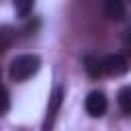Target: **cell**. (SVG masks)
<instances>
[{
    "instance_id": "6da1fadb",
    "label": "cell",
    "mask_w": 131,
    "mask_h": 131,
    "mask_svg": "<svg viewBox=\"0 0 131 131\" xmlns=\"http://www.w3.org/2000/svg\"><path fill=\"white\" fill-rule=\"evenodd\" d=\"M41 68V57L33 55V53H25V55H16L10 61L8 74L14 82H25L29 78H33Z\"/></svg>"
},
{
    "instance_id": "7a4b0ae2",
    "label": "cell",
    "mask_w": 131,
    "mask_h": 131,
    "mask_svg": "<svg viewBox=\"0 0 131 131\" xmlns=\"http://www.w3.org/2000/svg\"><path fill=\"white\" fill-rule=\"evenodd\" d=\"M127 72H129V61L125 55L108 53L102 57V74H106L111 78H119V76H125Z\"/></svg>"
},
{
    "instance_id": "3957f363",
    "label": "cell",
    "mask_w": 131,
    "mask_h": 131,
    "mask_svg": "<svg viewBox=\"0 0 131 131\" xmlns=\"http://www.w3.org/2000/svg\"><path fill=\"white\" fill-rule=\"evenodd\" d=\"M84 106H86V113H88L90 117H102V115L106 113V106H108L106 94H104L102 90H92V92H88V96H86V100H84Z\"/></svg>"
},
{
    "instance_id": "277c9868",
    "label": "cell",
    "mask_w": 131,
    "mask_h": 131,
    "mask_svg": "<svg viewBox=\"0 0 131 131\" xmlns=\"http://www.w3.org/2000/svg\"><path fill=\"white\" fill-rule=\"evenodd\" d=\"M61 100H63V88L61 86H55L51 96H49V104H47V119L43 123V129H51L53 127V121H55V115L61 106Z\"/></svg>"
},
{
    "instance_id": "5b68a950",
    "label": "cell",
    "mask_w": 131,
    "mask_h": 131,
    "mask_svg": "<svg viewBox=\"0 0 131 131\" xmlns=\"http://www.w3.org/2000/svg\"><path fill=\"white\" fill-rule=\"evenodd\" d=\"M102 6H104V14L111 20H123L127 16V8L123 0H102Z\"/></svg>"
},
{
    "instance_id": "8992f818",
    "label": "cell",
    "mask_w": 131,
    "mask_h": 131,
    "mask_svg": "<svg viewBox=\"0 0 131 131\" xmlns=\"http://www.w3.org/2000/svg\"><path fill=\"white\" fill-rule=\"evenodd\" d=\"M84 70L90 78H94V80L100 78L102 76V59H98L94 55H86L84 57Z\"/></svg>"
},
{
    "instance_id": "52a82bcc",
    "label": "cell",
    "mask_w": 131,
    "mask_h": 131,
    "mask_svg": "<svg viewBox=\"0 0 131 131\" xmlns=\"http://www.w3.org/2000/svg\"><path fill=\"white\" fill-rule=\"evenodd\" d=\"M117 102H119V108L123 111V115L131 117V86H123L117 94Z\"/></svg>"
},
{
    "instance_id": "ba28073f",
    "label": "cell",
    "mask_w": 131,
    "mask_h": 131,
    "mask_svg": "<svg viewBox=\"0 0 131 131\" xmlns=\"http://www.w3.org/2000/svg\"><path fill=\"white\" fill-rule=\"evenodd\" d=\"M14 35L16 33L10 25H0V53L10 47V43L14 41Z\"/></svg>"
},
{
    "instance_id": "9c48e42d",
    "label": "cell",
    "mask_w": 131,
    "mask_h": 131,
    "mask_svg": "<svg viewBox=\"0 0 131 131\" xmlns=\"http://www.w3.org/2000/svg\"><path fill=\"white\" fill-rule=\"evenodd\" d=\"M33 4H35V0H12V6H14V10H16V14L18 16H29V12L33 10Z\"/></svg>"
},
{
    "instance_id": "30bf717a",
    "label": "cell",
    "mask_w": 131,
    "mask_h": 131,
    "mask_svg": "<svg viewBox=\"0 0 131 131\" xmlns=\"http://www.w3.org/2000/svg\"><path fill=\"white\" fill-rule=\"evenodd\" d=\"M10 108V96H8V90L0 84V117Z\"/></svg>"
},
{
    "instance_id": "8fae6325",
    "label": "cell",
    "mask_w": 131,
    "mask_h": 131,
    "mask_svg": "<svg viewBox=\"0 0 131 131\" xmlns=\"http://www.w3.org/2000/svg\"><path fill=\"white\" fill-rule=\"evenodd\" d=\"M123 43H125V49L131 53V29L125 33V39H123Z\"/></svg>"
}]
</instances>
